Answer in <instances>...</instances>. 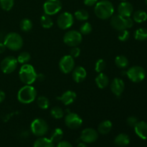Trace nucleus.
Here are the masks:
<instances>
[{
	"instance_id": "f257e3e1",
	"label": "nucleus",
	"mask_w": 147,
	"mask_h": 147,
	"mask_svg": "<svg viewBox=\"0 0 147 147\" xmlns=\"http://www.w3.org/2000/svg\"><path fill=\"white\" fill-rule=\"evenodd\" d=\"M94 11L96 15L100 20H108L113 15L114 7L111 1L102 0L96 3Z\"/></svg>"
},
{
	"instance_id": "f03ea898",
	"label": "nucleus",
	"mask_w": 147,
	"mask_h": 147,
	"mask_svg": "<svg viewBox=\"0 0 147 147\" xmlns=\"http://www.w3.org/2000/svg\"><path fill=\"white\" fill-rule=\"evenodd\" d=\"M37 72L32 65L24 64L20 69L19 77L20 80L25 85H32L37 80Z\"/></svg>"
},
{
	"instance_id": "7ed1b4c3",
	"label": "nucleus",
	"mask_w": 147,
	"mask_h": 147,
	"mask_svg": "<svg viewBox=\"0 0 147 147\" xmlns=\"http://www.w3.org/2000/svg\"><path fill=\"white\" fill-rule=\"evenodd\" d=\"M37 96L36 89L31 85H25L20 89L17 93V99L23 104H29L34 101Z\"/></svg>"
},
{
	"instance_id": "20e7f679",
	"label": "nucleus",
	"mask_w": 147,
	"mask_h": 147,
	"mask_svg": "<svg viewBox=\"0 0 147 147\" xmlns=\"http://www.w3.org/2000/svg\"><path fill=\"white\" fill-rule=\"evenodd\" d=\"M3 43L9 50H12V51H17L22 47L23 39L18 33L10 32L4 37Z\"/></svg>"
},
{
	"instance_id": "39448f33",
	"label": "nucleus",
	"mask_w": 147,
	"mask_h": 147,
	"mask_svg": "<svg viewBox=\"0 0 147 147\" xmlns=\"http://www.w3.org/2000/svg\"><path fill=\"white\" fill-rule=\"evenodd\" d=\"M31 131L34 136L37 137H42L46 135L49 131V126L47 122L42 119L37 118L35 119L30 126Z\"/></svg>"
},
{
	"instance_id": "423d86ee",
	"label": "nucleus",
	"mask_w": 147,
	"mask_h": 147,
	"mask_svg": "<svg viewBox=\"0 0 147 147\" xmlns=\"http://www.w3.org/2000/svg\"><path fill=\"white\" fill-rule=\"evenodd\" d=\"M83 36L81 33L77 30H70L67 32L63 36V42L70 47H76L81 43Z\"/></svg>"
},
{
	"instance_id": "0eeeda50",
	"label": "nucleus",
	"mask_w": 147,
	"mask_h": 147,
	"mask_svg": "<svg viewBox=\"0 0 147 147\" xmlns=\"http://www.w3.org/2000/svg\"><path fill=\"white\" fill-rule=\"evenodd\" d=\"M126 76L131 81L134 83H140L146 77V71L141 66H133L126 71Z\"/></svg>"
},
{
	"instance_id": "6e6552de",
	"label": "nucleus",
	"mask_w": 147,
	"mask_h": 147,
	"mask_svg": "<svg viewBox=\"0 0 147 147\" xmlns=\"http://www.w3.org/2000/svg\"><path fill=\"white\" fill-rule=\"evenodd\" d=\"M17 65L18 61L16 57L14 56H7L1 60L0 67L3 73L5 74H10L17 69Z\"/></svg>"
},
{
	"instance_id": "1a4fd4ad",
	"label": "nucleus",
	"mask_w": 147,
	"mask_h": 147,
	"mask_svg": "<svg viewBox=\"0 0 147 147\" xmlns=\"http://www.w3.org/2000/svg\"><path fill=\"white\" fill-rule=\"evenodd\" d=\"M74 24V17L70 12H63L59 15L57 20V24L61 30H67Z\"/></svg>"
},
{
	"instance_id": "9d476101",
	"label": "nucleus",
	"mask_w": 147,
	"mask_h": 147,
	"mask_svg": "<svg viewBox=\"0 0 147 147\" xmlns=\"http://www.w3.org/2000/svg\"><path fill=\"white\" fill-rule=\"evenodd\" d=\"M62 9V3L60 0H47L43 4L45 14L49 16L58 13Z\"/></svg>"
},
{
	"instance_id": "9b49d317",
	"label": "nucleus",
	"mask_w": 147,
	"mask_h": 147,
	"mask_svg": "<svg viewBox=\"0 0 147 147\" xmlns=\"http://www.w3.org/2000/svg\"><path fill=\"white\" fill-rule=\"evenodd\" d=\"M65 123L69 129H78L83 124V120L77 113L70 112L65 117Z\"/></svg>"
},
{
	"instance_id": "f8f14e48",
	"label": "nucleus",
	"mask_w": 147,
	"mask_h": 147,
	"mask_svg": "<svg viewBox=\"0 0 147 147\" xmlns=\"http://www.w3.org/2000/svg\"><path fill=\"white\" fill-rule=\"evenodd\" d=\"M60 70L65 74L71 73L75 68V60L72 56L64 55L59 62Z\"/></svg>"
},
{
	"instance_id": "ddd939ff",
	"label": "nucleus",
	"mask_w": 147,
	"mask_h": 147,
	"mask_svg": "<svg viewBox=\"0 0 147 147\" xmlns=\"http://www.w3.org/2000/svg\"><path fill=\"white\" fill-rule=\"evenodd\" d=\"M98 138V133L92 128H87L82 131L80 134V140L86 144H91L96 142Z\"/></svg>"
},
{
	"instance_id": "4468645a",
	"label": "nucleus",
	"mask_w": 147,
	"mask_h": 147,
	"mask_svg": "<svg viewBox=\"0 0 147 147\" xmlns=\"http://www.w3.org/2000/svg\"><path fill=\"white\" fill-rule=\"evenodd\" d=\"M125 88V83L122 79L115 78L111 83V90L117 97H120Z\"/></svg>"
},
{
	"instance_id": "2eb2a0df",
	"label": "nucleus",
	"mask_w": 147,
	"mask_h": 147,
	"mask_svg": "<svg viewBox=\"0 0 147 147\" xmlns=\"http://www.w3.org/2000/svg\"><path fill=\"white\" fill-rule=\"evenodd\" d=\"M111 25L113 29L118 31L127 30L126 25V17L121 16L120 14H115L111 17Z\"/></svg>"
},
{
	"instance_id": "dca6fc26",
	"label": "nucleus",
	"mask_w": 147,
	"mask_h": 147,
	"mask_svg": "<svg viewBox=\"0 0 147 147\" xmlns=\"http://www.w3.org/2000/svg\"><path fill=\"white\" fill-rule=\"evenodd\" d=\"M134 11V7L130 2L122 1L118 7L119 14L123 17H129L132 14Z\"/></svg>"
},
{
	"instance_id": "f3484780",
	"label": "nucleus",
	"mask_w": 147,
	"mask_h": 147,
	"mask_svg": "<svg viewBox=\"0 0 147 147\" xmlns=\"http://www.w3.org/2000/svg\"><path fill=\"white\" fill-rule=\"evenodd\" d=\"M86 76H87V72L86 69L82 66L75 67L72 71V77L76 83H79L83 82L86 79Z\"/></svg>"
},
{
	"instance_id": "a211bd4d",
	"label": "nucleus",
	"mask_w": 147,
	"mask_h": 147,
	"mask_svg": "<svg viewBox=\"0 0 147 147\" xmlns=\"http://www.w3.org/2000/svg\"><path fill=\"white\" fill-rule=\"evenodd\" d=\"M76 98H77V95H76V93H75L74 91H72V90H67V91L64 92L61 96L57 97V98L58 99V100H61L62 103H63L65 106H69V105L74 103Z\"/></svg>"
},
{
	"instance_id": "6ab92c4d",
	"label": "nucleus",
	"mask_w": 147,
	"mask_h": 147,
	"mask_svg": "<svg viewBox=\"0 0 147 147\" xmlns=\"http://www.w3.org/2000/svg\"><path fill=\"white\" fill-rule=\"evenodd\" d=\"M135 133L139 138L146 140L147 139V123L145 121H139L134 126Z\"/></svg>"
},
{
	"instance_id": "aec40b11",
	"label": "nucleus",
	"mask_w": 147,
	"mask_h": 147,
	"mask_svg": "<svg viewBox=\"0 0 147 147\" xmlns=\"http://www.w3.org/2000/svg\"><path fill=\"white\" fill-rule=\"evenodd\" d=\"M95 81H96V85L99 88L104 89L109 86V78L105 73H100L96 76Z\"/></svg>"
},
{
	"instance_id": "412c9836",
	"label": "nucleus",
	"mask_w": 147,
	"mask_h": 147,
	"mask_svg": "<svg viewBox=\"0 0 147 147\" xmlns=\"http://www.w3.org/2000/svg\"><path fill=\"white\" fill-rule=\"evenodd\" d=\"M112 127H113V124L111 121H103L99 123L98 126V132L102 135H106L111 131Z\"/></svg>"
},
{
	"instance_id": "4be33fe9",
	"label": "nucleus",
	"mask_w": 147,
	"mask_h": 147,
	"mask_svg": "<svg viewBox=\"0 0 147 147\" xmlns=\"http://www.w3.org/2000/svg\"><path fill=\"white\" fill-rule=\"evenodd\" d=\"M129 143H130V138L126 134H119L116 136L114 139V144L118 146H126Z\"/></svg>"
},
{
	"instance_id": "5701e85b",
	"label": "nucleus",
	"mask_w": 147,
	"mask_h": 147,
	"mask_svg": "<svg viewBox=\"0 0 147 147\" xmlns=\"http://www.w3.org/2000/svg\"><path fill=\"white\" fill-rule=\"evenodd\" d=\"M33 147H55V144L50 139L39 137L34 142Z\"/></svg>"
},
{
	"instance_id": "b1692460",
	"label": "nucleus",
	"mask_w": 147,
	"mask_h": 147,
	"mask_svg": "<svg viewBox=\"0 0 147 147\" xmlns=\"http://www.w3.org/2000/svg\"><path fill=\"white\" fill-rule=\"evenodd\" d=\"M63 137V131L60 128H56L53 131L51 132L50 134V139L53 142L54 144H57L62 141Z\"/></svg>"
},
{
	"instance_id": "393cba45",
	"label": "nucleus",
	"mask_w": 147,
	"mask_h": 147,
	"mask_svg": "<svg viewBox=\"0 0 147 147\" xmlns=\"http://www.w3.org/2000/svg\"><path fill=\"white\" fill-rule=\"evenodd\" d=\"M115 64L119 68L125 69L129 65V60L123 55H118L115 58Z\"/></svg>"
},
{
	"instance_id": "a878e982",
	"label": "nucleus",
	"mask_w": 147,
	"mask_h": 147,
	"mask_svg": "<svg viewBox=\"0 0 147 147\" xmlns=\"http://www.w3.org/2000/svg\"><path fill=\"white\" fill-rule=\"evenodd\" d=\"M147 20V13L143 10H138L134 13L133 20L137 23H142Z\"/></svg>"
},
{
	"instance_id": "bb28decb",
	"label": "nucleus",
	"mask_w": 147,
	"mask_h": 147,
	"mask_svg": "<svg viewBox=\"0 0 147 147\" xmlns=\"http://www.w3.org/2000/svg\"><path fill=\"white\" fill-rule=\"evenodd\" d=\"M40 24L45 29H50L53 26V21L51 17L45 14L40 17Z\"/></svg>"
},
{
	"instance_id": "cd10ccee",
	"label": "nucleus",
	"mask_w": 147,
	"mask_h": 147,
	"mask_svg": "<svg viewBox=\"0 0 147 147\" xmlns=\"http://www.w3.org/2000/svg\"><path fill=\"white\" fill-rule=\"evenodd\" d=\"M33 27V23L31 20L28 18H24L21 20L20 24V27L21 30L23 32H29L32 29Z\"/></svg>"
},
{
	"instance_id": "c85d7f7f",
	"label": "nucleus",
	"mask_w": 147,
	"mask_h": 147,
	"mask_svg": "<svg viewBox=\"0 0 147 147\" xmlns=\"http://www.w3.org/2000/svg\"><path fill=\"white\" fill-rule=\"evenodd\" d=\"M37 103L39 108H40L41 109H43V110H46V109H48L50 105L49 99L44 96H40L37 98Z\"/></svg>"
},
{
	"instance_id": "c756f323",
	"label": "nucleus",
	"mask_w": 147,
	"mask_h": 147,
	"mask_svg": "<svg viewBox=\"0 0 147 147\" xmlns=\"http://www.w3.org/2000/svg\"><path fill=\"white\" fill-rule=\"evenodd\" d=\"M134 38L139 41H144L147 40V30L145 28H139L135 31Z\"/></svg>"
},
{
	"instance_id": "7c9ffc66",
	"label": "nucleus",
	"mask_w": 147,
	"mask_h": 147,
	"mask_svg": "<svg viewBox=\"0 0 147 147\" xmlns=\"http://www.w3.org/2000/svg\"><path fill=\"white\" fill-rule=\"evenodd\" d=\"M50 115L53 118L55 119H60L64 116V111L59 106H55L50 110Z\"/></svg>"
},
{
	"instance_id": "2f4dec72",
	"label": "nucleus",
	"mask_w": 147,
	"mask_h": 147,
	"mask_svg": "<svg viewBox=\"0 0 147 147\" xmlns=\"http://www.w3.org/2000/svg\"><path fill=\"white\" fill-rule=\"evenodd\" d=\"M75 17L79 21H86L89 18V14L86 10L78 9L75 12Z\"/></svg>"
},
{
	"instance_id": "473e14b6",
	"label": "nucleus",
	"mask_w": 147,
	"mask_h": 147,
	"mask_svg": "<svg viewBox=\"0 0 147 147\" xmlns=\"http://www.w3.org/2000/svg\"><path fill=\"white\" fill-rule=\"evenodd\" d=\"M30 59H31V55H30V53H27V52H22L19 55L17 60L18 61V63L24 65L28 63Z\"/></svg>"
},
{
	"instance_id": "72a5a7b5",
	"label": "nucleus",
	"mask_w": 147,
	"mask_h": 147,
	"mask_svg": "<svg viewBox=\"0 0 147 147\" xmlns=\"http://www.w3.org/2000/svg\"><path fill=\"white\" fill-rule=\"evenodd\" d=\"M14 0H0V7L4 11H9L12 9Z\"/></svg>"
},
{
	"instance_id": "f704fd0d",
	"label": "nucleus",
	"mask_w": 147,
	"mask_h": 147,
	"mask_svg": "<svg viewBox=\"0 0 147 147\" xmlns=\"http://www.w3.org/2000/svg\"><path fill=\"white\" fill-rule=\"evenodd\" d=\"M92 31V25L90 24V23L86 22L83 23L81 24L80 27V32L81 33L82 35H88V34H90Z\"/></svg>"
},
{
	"instance_id": "c9c22d12",
	"label": "nucleus",
	"mask_w": 147,
	"mask_h": 147,
	"mask_svg": "<svg viewBox=\"0 0 147 147\" xmlns=\"http://www.w3.org/2000/svg\"><path fill=\"white\" fill-rule=\"evenodd\" d=\"M106 67V63L103 59H99L96 61L95 65V70L98 73H102Z\"/></svg>"
},
{
	"instance_id": "e433bc0d",
	"label": "nucleus",
	"mask_w": 147,
	"mask_h": 147,
	"mask_svg": "<svg viewBox=\"0 0 147 147\" xmlns=\"http://www.w3.org/2000/svg\"><path fill=\"white\" fill-rule=\"evenodd\" d=\"M130 37V32L128 30H123L119 31V35H118V38L120 41L121 42H126Z\"/></svg>"
},
{
	"instance_id": "4c0bfd02",
	"label": "nucleus",
	"mask_w": 147,
	"mask_h": 147,
	"mask_svg": "<svg viewBox=\"0 0 147 147\" xmlns=\"http://www.w3.org/2000/svg\"><path fill=\"white\" fill-rule=\"evenodd\" d=\"M138 119L136 116H129L126 120V123H127L128 126H131V127H134L138 123Z\"/></svg>"
},
{
	"instance_id": "58836bf2",
	"label": "nucleus",
	"mask_w": 147,
	"mask_h": 147,
	"mask_svg": "<svg viewBox=\"0 0 147 147\" xmlns=\"http://www.w3.org/2000/svg\"><path fill=\"white\" fill-rule=\"evenodd\" d=\"M80 54V49L79 47H78V46L76 47H72V48L70 49V55L72 56L73 58H76L78 57Z\"/></svg>"
},
{
	"instance_id": "ea45409f",
	"label": "nucleus",
	"mask_w": 147,
	"mask_h": 147,
	"mask_svg": "<svg viewBox=\"0 0 147 147\" xmlns=\"http://www.w3.org/2000/svg\"><path fill=\"white\" fill-rule=\"evenodd\" d=\"M57 147H73V145L67 141H60L57 143Z\"/></svg>"
},
{
	"instance_id": "a19ab883",
	"label": "nucleus",
	"mask_w": 147,
	"mask_h": 147,
	"mask_svg": "<svg viewBox=\"0 0 147 147\" xmlns=\"http://www.w3.org/2000/svg\"><path fill=\"white\" fill-rule=\"evenodd\" d=\"M126 29H130L131 28L134 26V20L129 17H126Z\"/></svg>"
},
{
	"instance_id": "79ce46f5",
	"label": "nucleus",
	"mask_w": 147,
	"mask_h": 147,
	"mask_svg": "<svg viewBox=\"0 0 147 147\" xmlns=\"http://www.w3.org/2000/svg\"><path fill=\"white\" fill-rule=\"evenodd\" d=\"M98 2V0H84V4L88 7H92V6L96 5V3Z\"/></svg>"
},
{
	"instance_id": "37998d69",
	"label": "nucleus",
	"mask_w": 147,
	"mask_h": 147,
	"mask_svg": "<svg viewBox=\"0 0 147 147\" xmlns=\"http://www.w3.org/2000/svg\"><path fill=\"white\" fill-rule=\"evenodd\" d=\"M5 99V93L3 90H0V103H2Z\"/></svg>"
},
{
	"instance_id": "c03bdc74",
	"label": "nucleus",
	"mask_w": 147,
	"mask_h": 147,
	"mask_svg": "<svg viewBox=\"0 0 147 147\" xmlns=\"http://www.w3.org/2000/svg\"><path fill=\"white\" fill-rule=\"evenodd\" d=\"M45 76L42 73H39L37 75V80H38L39 81H42L45 80Z\"/></svg>"
},
{
	"instance_id": "a18cd8bd",
	"label": "nucleus",
	"mask_w": 147,
	"mask_h": 147,
	"mask_svg": "<svg viewBox=\"0 0 147 147\" xmlns=\"http://www.w3.org/2000/svg\"><path fill=\"white\" fill-rule=\"evenodd\" d=\"M6 48H7V47H6V46L4 45V43L0 42V54L4 53V52L5 51Z\"/></svg>"
},
{
	"instance_id": "49530a36",
	"label": "nucleus",
	"mask_w": 147,
	"mask_h": 147,
	"mask_svg": "<svg viewBox=\"0 0 147 147\" xmlns=\"http://www.w3.org/2000/svg\"><path fill=\"white\" fill-rule=\"evenodd\" d=\"M77 147H88V146L86 144V143L82 142V143H79L78 144Z\"/></svg>"
},
{
	"instance_id": "de8ad7c7",
	"label": "nucleus",
	"mask_w": 147,
	"mask_h": 147,
	"mask_svg": "<svg viewBox=\"0 0 147 147\" xmlns=\"http://www.w3.org/2000/svg\"><path fill=\"white\" fill-rule=\"evenodd\" d=\"M145 2H146V4L147 5V0H145Z\"/></svg>"
},
{
	"instance_id": "09e8293b",
	"label": "nucleus",
	"mask_w": 147,
	"mask_h": 147,
	"mask_svg": "<svg viewBox=\"0 0 147 147\" xmlns=\"http://www.w3.org/2000/svg\"><path fill=\"white\" fill-rule=\"evenodd\" d=\"M121 1H127V0H121Z\"/></svg>"
}]
</instances>
